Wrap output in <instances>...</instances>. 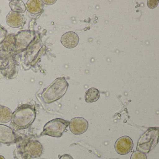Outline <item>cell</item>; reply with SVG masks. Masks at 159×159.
Instances as JSON below:
<instances>
[{
    "label": "cell",
    "mask_w": 159,
    "mask_h": 159,
    "mask_svg": "<svg viewBox=\"0 0 159 159\" xmlns=\"http://www.w3.org/2000/svg\"><path fill=\"white\" fill-rule=\"evenodd\" d=\"M26 9L32 16L40 14L43 10V3L40 0H29L26 4Z\"/></svg>",
    "instance_id": "obj_12"
},
{
    "label": "cell",
    "mask_w": 159,
    "mask_h": 159,
    "mask_svg": "<svg viewBox=\"0 0 159 159\" xmlns=\"http://www.w3.org/2000/svg\"><path fill=\"white\" fill-rule=\"evenodd\" d=\"M16 136L11 128L7 125L0 124V143L6 144L16 143Z\"/></svg>",
    "instance_id": "obj_9"
},
{
    "label": "cell",
    "mask_w": 159,
    "mask_h": 159,
    "mask_svg": "<svg viewBox=\"0 0 159 159\" xmlns=\"http://www.w3.org/2000/svg\"><path fill=\"white\" fill-rule=\"evenodd\" d=\"M42 2L43 3H45V4L50 5L54 4L56 2V1H42Z\"/></svg>",
    "instance_id": "obj_20"
},
{
    "label": "cell",
    "mask_w": 159,
    "mask_h": 159,
    "mask_svg": "<svg viewBox=\"0 0 159 159\" xmlns=\"http://www.w3.org/2000/svg\"></svg>",
    "instance_id": "obj_22"
},
{
    "label": "cell",
    "mask_w": 159,
    "mask_h": 159,
    "mask_svg": "<svg viewBox=\"0 0 159 159\" xmlns=\"http://www.w3.org/2000/svg\"><path fill=\"white\" fill-rule=\"evenodd\" d=\"M159 1L154 0V1H148L147 5L148 7L151 9H153L157 7Z\"/></svg>",
    "instance_id": "obj_18"
},
{
    "label": "cell",
    "mask_w": 159,
    "mask_h": 159,
    "mask_svg": "<svg viewBox=\"0 0 159 159\" xmlns=\"http://www.w3.org/2000/svg\"><path fill=\"white\" fill-rule=\"evenodd\" d=\"M12 114L10 108L0 105V122L6 123L11 121Z\"/></svg>",
    "instance_id": "obj_14"
},
{
    "label": "cell",
    "mask_w": 159,
    "mask_h": 159,
    "mask_svg": "<svg viewBox=\"0 0 159 159\" xmlns=\"http://www.w3.org/2000/svg\"><path fill=\"white\" fill-rule=\"evenodd\" d=\"M69 126L70 130L72 134L78 135L84 134L87 131L89 124L84 118L76 117L71 119L69 122Z\"/></svg>",
    "instance_id": "obj_6"
},
{
    "label": "cell",
    "mask_w": 159,
    "mask_h": 159,
    "mask_svg": "<svg viewBox=\"0 0 159 159\" xmlns=\"http://www.w3.org/2000/svg\"><path fill=\"white\" fill-rule=\"evenodd\" d=\"M100 98L99 91L95 88H91L86 91L84 98L87 103H91L97 101Z\"/></svg>",
    "instance_id": "obj_13"
},
{
    "label": "cell",
    "mask_w": 159,
    "mask_h": 159,
    "mask_svg": "<svg viewBox=\"0 0 159 159\" xmlns=\"http://www.w3.org/2000/svg\"><path fill=\"white\" fill-rule=\"evenodd\" d=\"M36 114L34 105L24 104L19 106L13 113L10 128L14 130L27 129L34 122Z\"/></svg>",
    "instance_id": "obj_1"
},
{
    "label": "cell",
    "mask_w": 159,
    "mask_h": 159,
    "mask_svg": "<svg viewBox=\"0 0 159 159\" xmlns=\"http://www.w3.org/2000/svg\"><path fill=\"white\" fill-rule=\"evenodd\" d=\"M158 127H150L139 138L137 145V150L148 153L153 149L159 142Z\"/></svg>",
    "instance_id": "obj_3"
},
{
    "label": "cell",
    "mask_w": 159,
    "mask_h": 159,
    "mask_svg": "<svg viewBox=\"0 0 159 159\" xmlns=\"http://www.w3.org/2000/svg\"></svg>",
    "instance_id": "obj_23"
},
{
    "label": "cell",
    "mask_w": 159,
    "mask_h": 159,
    "mask_svg": "<svg viewBox=\"0 0 159 159\" xmlns=\"http://www.w3.org/2000/svg\"><path fill=\"white\" fill-rule=\"evenodd\" d=\"M69 121L60 118L54 119L48 122L44 125L42 135H48L53 137L59 138L63 135Z\"/></svg>",
    "instance_id": "obj_4"
},
{
    "label": "cell",
    "mask_w": 159,
    "mask_h": 159,
    "mask_svg": "<svg viewBox=\"0 0 159 159\" xmlns=\"http://www.w3.org/2000/svg\"><path fill=\"white\" fill-rule=\"evenodd\" d=\"M59 159H73V157L68 154H65L59 157Z\"/></svg>",
    "instance_id": "obj_19"
},
{
    "label": "cell",
    "mask_w": 159,
    "mask_h": 159,
    "mask_svg": "<svg viewBox=\"0 0 159 159\" xmlns=\"http://www.w3.org/2000/svg\"><path fill=\"white\" fill-rule=\"evenodd\" d=\"M10 7L14 12L24 13L26 11V6L24 2L22 1H12L9 3Z\"/></svg>",
    "instance_id": "obj_15"
},
{
    "label": "cell",
    "mask_w": 159,
    "mask_h": 159,
    "mask_svg": "<svg viewBox=\"0 0 159 159\" xmlns=\"http://www.w3.org/2000/svg\"><path fill=\"white\" fill-rule=\"evenodd\" d=\"M6 23L11 27L18 28L24 25V18L21 14L11 11L7 16Z\"/></svg>",
    "instance_id": "obj_11"
},
{
    "label": "cell",
    "mask_w": 159,
    "mask_h": 159,
    "mask_svg": "<svg viewBox=\"0 0 159 159\" xmlns=\"http://www.w3.org/2000/svg\"><path fill=\"white\" fill-rule=\"evenodd\" d=\"M42 145L38 140H30L25 148V155L27 158H38L43 153Z\"/></svg>",
    "instance_id": "obj_8"
},
{
    "label": "cell",
    "mask_w": 159,
    "mask_h": 159,
    "mask_svg": "<svg viewBox=\"0 0 159 159\" xmlns=\"http://www.w3.org/2000/svg\"><path fill=\"white\" fill-rule=\"evenodd\" d=\"M35 38V33L30 30L20 31L16 36L15 40L16 51L25 50L33 41Z\"/></svg>",
    "instance_id": "obj_5"
},
{
    "label": "cell",
    "mask_w": 159,
    "mask_h": 159,
    "mask_svg": "<svg viewBox=\"0 0 159 159\" xmlns=\"http://www.w3.org/2000/svg\"><path fill=\"white\" fill-rule=\"evenodd\" d=\"M61 42L65 47L71 49L76 47L79 43V36L75 32L69 31L62 36Z\"/></svg>",
    "instance_id": "obj_10"
},
{
    "label": "cell",
    "mask_w": 159,
    "mask_h": 159,
    "mask_svg": "<svg viewBox=\"0 0 159 159\" xmlns=\"http://www.w3.org/2000/svg\"><path fill=\"white\" fill-rule=\"evenodd\" d=\"M130 159H147V156L145 153L137 150L132 153Z\"/></svg>",
    "instance_id": "obj_16"
},
{
    "label": "cell",
    "mask_w": 159,
    "mask_h": 159,
    "mask_svg": "<svg viewBox=\"0 0 159 159\" xmlns=\"http://www.w3.org/2000/svg\"><path fill=\"white\" fill-rule=\"evenodd\" d=\"M7 31L2 27L0 26V44L3 42L6 38Z\"/></svg>",
    "instance_id": "obj_17"
},
{
    "label": "cell",
    "mask_w": 159,
    "mask_h": 159,
    "mask_svg": "<svg viewBox=\"0 0 159 159\" xmlns=\"http://www.w3.org/2000/svg\"><path fill=\"white\" fill-rule=\"evenodd\" d=\"M69 84L65 78L55 80L42 93L43 100L46 104H50L58 100L66 93Z\"/></svg>",
    "instance_id": "obj_2"
},
{
    "label": "cell",
    "mask_w": 159,
    "mask_h": 159,
    "mask_svg": "<svg viewBox=\"0 0 159 159\" xmlns=\"http://www.w3.org/2000/svg\"><path fill=\"white\" fill-rule=\"evenodd\" d=\"M0 159H5L4 157L2 155H0Z\"/></svg>",
    "instance_id": "obj_21"
},
{
    "label": "cell",
    "mask_w": 159,
    "mask_h": 159,
    "mask_svg": "<svg viewBox=\"0 0 159 159\" xmlns=\"http://www.w3.org/2000/svg\"><path fill=\"white\" fill-rule=\"evenodd\" d=\"M114 147L117 153L120 155H125L132 151L134 143L130 137L124 136L117 139Z\"/></svg>",
    "instance_id": "obj_7"
}]
</instances>
